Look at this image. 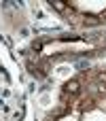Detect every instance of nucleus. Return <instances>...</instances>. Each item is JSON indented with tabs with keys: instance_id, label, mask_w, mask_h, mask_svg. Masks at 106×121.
<instances>
[{
	"instance_id": "obj_1",
	"label": "nucleus",
	"mask_w": 106,
	"mask_h": 121,
	"mask_svg": "<svg viewBox=\"0 0 106 121\" xmlns=\"http://www.w3.org/2000/svg\"><path fill=\"white\" fill-rule=\"evenodd\" d=\"M66 91H68V94H76V91H79V83H76V81H70V83L66 85Z\"/></svg>"
},
{
	"instance_id": "obj_2",
	"label": "nucleus",
	"mask_w": 106,
	"mask_h": 121,
	"mask_svg": "<svg viewBox=\"0 0 106 121\" xmlns=\"http://www.w3.org/2000/svg\"><path fill=\"white\" fill-rule=\"evenodd\" d=\"M51 6H53V9H57V11H64V9H66L59 0H53V2H51Z\"/></svg>"
}]
</instances>
